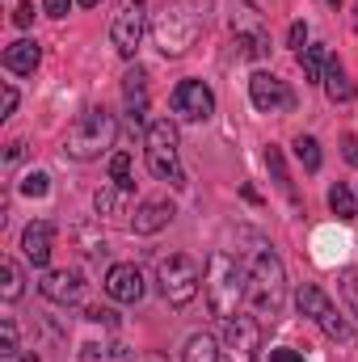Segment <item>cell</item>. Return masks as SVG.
<instances>
[{"label":"cell","instance_id":"6da1fadb","mask_svg":"<svg viewBox=\"0 0 358 362\" xmlns=\"http://www.w3.org/2000/svg\"><path fill=\"white\" fill-rule=\"evenodd\" d=\"M207 25V0H165L152 17V42L165 59L185 55Z\"/></svg>","mask_w":358,"mask_h":362},{"label":"cell","instance_id":"7a4b0ae2","mask_svg":"<svg viewBox=\"0 0 358 362\" xmlns=\"http://www.w3.org/2000/svg\"><path fill=\"white\" fill-rule=\"evenodd\" d=\"M245 303L249 312L262 320V325H274L282 316V303H287V266L270 253V249H258L249 257V291H245Z\"/></svg>","mask_w":358,"mask_h":362},{"label":"cell","instance_id":"3957f363","mask_svg":"<svg viewBox=\"0 0 358 362\" xmlns=\"http://www.w3.org/2000/svg\"><path fill=\"white\" fill-rule=\"evenodd\" d=\"M207 303H211V312L219 316V320H232L236 312H241V303H245V291H249V270L232 257V253H224V249H215L211 257H207Z\"/></svg>","mask_w":358,"mask_h":362},{"label":"cell","instance_id":"277c9868","mask_svg":"<svg viewBox=\"0 0 358 362\" xmlns=\"http://www.w3.org/2000/svg\"><path fill=\"white\" fill-rule=\"evenodd\" d=\"M114 139H118V118L105 110V105H89L72 127H68V139H64V156H72V160H97V156H105L110 148H114Z\"/></svg>","mask_w":358,"mask_h":362},{"label":"cell","instance_id":"5b68a950","mask_svg":"<svg viewBox=\"0 0 358 362\" xmlns=\"http://www.w3.org/2000/svg\"><path fill=\"white\" fill-rule=\"evenodd\" d=\"M144 156H148V169H152L156 181L185 185L181 160H178V122H169V118L148 122V131H144Z\"/></svg>","mask_w":358,"mask_h":362},{"label":"cell","instance_id":"8992f818","mask_svg":"<svg viewBox=\"0 0 358 362\" xmlns=\"http://www.w3.org/2000/svg\"><path fill=\"white\" fill-rule=\"evenodd\" d=\"M156 282H161V291H165V299H169L173 308H185V303L198 295V286H202V270H198L194 257L169 253V257H161V266H156Z\"/></svg>","mask_w":358,"mask_h":362},{"label":"cell","instance_id":"52a82bcc","mask_svg":"<svg viewBox=\"0 0 358 362\" xmlns=\"http://www.w3.org/2000/svg\"><path fill=\"white\" fill-rule=\"evenodd\" d=\"M144 8H148V0H122L118 13H114V21H110V42H114L118 55H127V59L144 47V34L152 30Z\"/></svg>","mask_w":358,"mask_h":362},{"label":"cell","instance_id":"ba28073f","mask_svg":"<svg viewBox=\"0 0 358 362\" xmlns=\"http://www.w3.org/2000/svg\"><path fill=\"white\" fill-rule=\"evenodd\" d=\"M232 30H236L241 55H249V59H270V51H274V47H270V30H266L262 13H258L253 4H241V8H236Z\"/></svg>","mask_w":358,"mask_h":362},{"label":"cell","instance_id":"9c48e42d","mask_svg":"<svg viewBox=\"0 0 358 362\" xmlns=\"http://www.w3.org/2000/svg\"><path fill=\"white\" fill-rule=\"evenodd\" d=\"M169 105H173V114L181 122H207L215 114V93L202 81H181L173 89V97H169Z\"/></svg>","mask_w":358,"mask_h":362},{"label":"cell","instance_id":"30bf717a","mask_svg":"<svg viewBox=\"0 0 358 362\" xmlns=\"http://www.w3.org/2000/svg\"><path fill=\"white\" fill-rule=\"evenodd\" d=\"M224 346L236 354L241 362H249V358H258L262 354V320L249 312V316H232V320H224Z\"/></svg>","mask_w":358,"mask_h":362},{"label":"cell","instance_id":"8fae6325","mask_svg":"<svg viewBox=\"0 0 358 362\" xmlns=\"http://www.w3.org/2000/svg\"><path fill=\"white\" fill-rule=\"evenodd\" d=\"M249 101H253L262 114L295 110V93L287 89V81H278L274 72H253V76H249Z\"/></svg>","mask_w":358,"mask_h":362},{"label":"cell","instance_id":"7c38bea8","mask_svg":"<svg viewBox=\"0 0 358 362\" xmlns=\"http://www.w3.org/2000/svg\"><path fill=\"white\" fill-rule=\"evenodd\" d=\"M38 291H42V299H51V303H59V308H68V303H81V295H85V278L81 270H47L38 278Z\"/></svg>","mask_w":358,"mask_h":362},{"label":"cell","instance_id":"4fadbf2b","mask_svg":"<svg viewBox=\"0 0 358 362\" xmlns=\"http://www.w3.org/2000/svg\"><path fill=\"white\" fill-rule=\"evenodd\" d=\"M173 202L169 198H144L139 206H135V215H131V232L135 236H156L161 228H169L173 223Z\"/></svg>","mask_w":358,"mask_h":362},{"label":"cell","instance_id":"5bb4252c","mask_svg":"<svg viewBox=\"0 0 358 362\" xmlns=\"http://www.w3.org/2000/svg\"><path fill=\"white\" fill-rule=\"evenodd\" d=\"M105 295L118 299V303H139L144 299V274H139V266H127V262L110 266V274H105Z\"/></svg>","mask_w":358,"mask_h":362},{"label":"cell","instance_id":"9a60e30c","mask_svg":"<svg viewBox=\"0 0 358 362\" xmlns=\"http://www.w3.org/2000/svg\"><path fill=\"white\" fill-rule=\"evenodd\" d=\"M51 245H55V223H47V219L30 223V228L21 232V253H25V262L38 266V270L51 262Z\"/></svg>","mask_w":358,"mask_h":362},{"label":"cell","instance_id":"2e32d148","mask_svg":"<svg viewBox=\"0 0 358 362\" xmlns=\"http://www.w3.org/2000/svg\"><path fill=\"white\" fill-rule=\"evenodd\" d=\"M122 101H127L131 127H144L148 122V72L144 68H131L122 76Z\"/></svg>","mask_w":358,"mask_h":362},{"label":"cell","instance_id":"e0dca14e","mask_svg":"<svg viewBox=\"0 0 358 362\" xmlns=\"http://www.w3.org/2000/svg\"><path fill=\"white\" fill-rule=\"evenodd\" d=\"M4 72H13V76H34V68L42 64V51H38V42H30V38H17V42H8L4 47Z\"/></svg>","mask_w":358,"mask_h":362},{"label":"cell","instance_id":"ac0fdd59","mask_svg":"<svg viewBox=\"0 0 358 362\" xmlns=\"http://www.w3.org/2000/svg\"><path fill=\"white\" fill-rule=\"evenodd\" d=\"M316 325H321V333L329 337V341H337V346H354L358 341V333H354V325H350V316H342V308L329 299L321 312H316Z\"/></svg>","mask_w":358,"mask_h":362},{"label":"cell","instance_id":"d6986e66","mask_svg":"<svg viewBox=\"0 0 358 362\" xmlns=\"http://www.w3.org/2000/svg\"><path fill=\"white\" fill-rule=\"evenodd\" d=\"M325 93H329V101H337V105H346V101H354L358 89H354V81L346 76V68H342V59L333 55L329 59V68H325Z\"/></svg>","mask_w":358,"mask_h":362},{"label":"cell","instance_id":"ffe728a7","mask_svg":"<svg viewBox=\"0 0 358 362\" xmlns=\"http://www.w3.org/2000/svg\"><path fill=\"white\" fill-rule=\"evenodd\" d=\"M329 51L321 47V42H312V47H304L299 51V68H304V81H312V85H325V68H329Z\"/></svg>","mask_w":358,"mask_h":362},{"label":"cell","instance_id":"44dd1931","mask_svg":"<svg viewBox=\"0 0 358 362\" xmlns=\"http://www.w3.org/2000/svg\"><path fill=\"white\" fill-rule=\"evenodd\" d=\"M21 295H25V274H21V266L13 257H4L0 262V299L4 303H17Z\"/></svg>","mask_w":358,"mask_h":362},{"label":"cell","instance_id":"7402d4cb","mask_svg":"<svg viewBox=\"0 0 358 362\" xmlns=\"http://www.w3.org/2000/svg\"><path fill=\"white\" fill-rule=\"evenodd\" d=\"M329 211L342 219V223H350L358 219V194L346 185V181H337V185H329Z\"/></svg>","mask_w":358,"mask_h":362},{"label":"cell","instance_id":"603a6c76","mask_svg":"<svg viewBox=\"0 0 358 362\" xmlns=\"http://www.w3.org/2000/svg\"><path fill=\"white\" fill-rule=\"evenodd\" d=\"M181 362H219V341L211 333H194L181 350Z\"/></svg>","mask_w":358,"mask_h":362},{"label":"cell","instance_id":"cb8c5ba5","mask_svg":"<svg viewBox=\"0 0 358 362\" xmlns=\"http://www.w3.org/2000/svg\"><path fill=\"white\" fill-rule=\"evenodd\" d=\"M122 198H127V194L110 181V185H101V189L93 194V206H97L101 219H118V215H127V211H122Z\"/></svg>","mask_w":358,"mask_h":362},{"label":"cell","instance_id":"d4e9b609","mask_svg":"<svg viewBox=\"0 0 358 362\" xmlns=\"http://www.w3.org/2000/svg\"><path fill=\"white\" fill-rule=\"evenodd\" d=\"M329 303V295L316 286V282H299V291H295V308H299V316H308V320H316V312Z\"/></svg>","mask_w":358,"mask_h":362},{"label":"cell","instance_id":"484cf974","mask_svg":"<svg viewBox=\"0 0 358 362\" xmlns=\"http://www.w3.org/2000/svg\"><path fill=\"white\" fill-rule=\"evenodd\" d=\"M295 160L304 165V173H321V165H325L321 139H316V135H299V139H295Z\"/></svg>","mask_w":358,"mask_h":362},{"label":"cell","instance_id":"4316f807","mask_svg":"<svg viewBox=\"0 0 358 362\" xmlns=\"http://www.w3.org/2000/svg\"><path fill=\"white\" fill-rule=\"evenodd\" d=\"M266 169H270V177H274V185H278V189H282L287 198H295V181H291V173H287L282 148H274V144L266 148Z\"/></svg>","mask_w":358,"mask_h":362},{"label":"cell","instance_id":"83f0119b","mask_svg":"<svg viewBox=\"0 0 358 362\" xmlns=\"http://www.w3.org/2000/svg\"><path fill=\"white\" fill-rule=\"evenodd\" d=\"M110 181H114L122 194H131V189H135V177H131V156H127V152H114V156H110Z\"/></svg>","mask_w":358,"mask_h":362},{"label":"cell","instance_id":"f1b7e54d","mask_svg":"<svg viewBox=\"0 0 358 362\" xmlns=\"http://www.w3.org/2000/svg\"><path fill=\"white\" fill-rule=\"evenodd\" d=\"M47 189H51V177L47 173H25L21 177V194L25 198H47Z\"/></svg>","mask_w":358,"mask_h":362},{"label":"cell","instance_id":"f546056e","mask_svg":"<svg viewBox=\"0 0 358 362\" xmlns=\"http://www.w3.org/2000/svg\"><path fill=\"white\" fill-rule=\"evenodd\" d=\"M0 341H4V346H0V354H17V325H13L8 316L0 320Z\"/></svg>","mask_w":358,"mask_h":362},{"label":"cell","instance_id":"4dcf8cb0","mask_svg":"<svg viewBox=\"0 0 358 362\" xmlns=\"http://www.w3.org/2000/svg\"><path fill=\"white\" fill-rule=\"evenodd\" d=\"M85 320H93V325H105V329H114V325H118V312H114V308H101V303H97V308H89V312H85Z\"/></svg>","mask_w":358,"mask_h":362},{"label":"cell","instance_id":"1f68e13d","mask_svg":"<svg viewBox=\"0 0 358 362\" xmlns=\"http://www.w3.org/2000/svg\"><path fill=\"white\" fill-rule=\"evenodd\" d=\"M13 25H17V30H30V25H34V0H21V4L13 8Z\"/></svg>","mask_w":358,"mask_h":362},{"label":"cell","instance_id":"d6a6232c","mask_svg":"<svg viewBox=\"0 0 358 362\" xmlns=\"http://www.w3.org/2000/svg\"><path fill=\"white\" fill-rule=\"evenodd\" d=\"M287 47H291V51H304V47H308V21H295V25L287 30Z\"/></svg>","mask_w":358,"mask_h":362},{"label":"cell","instance_id":"836d02e7","mask_svg":"<svg viewBox=\"0 0 358 362\" xmlns=\"http://www.w3.org/2000/svg\"><path fill=\"white\" fill-rule=\"evenodd\" d=\"M342 295L350 299V308H354V316H358V270L342 274Z\"/></svg>","mask_w":358,"mask_h":362},{"label":"cell","instance_id":"e575fe53","mask_svg":"<svg viewBox=\"0 0 358 362\" xmlns=\"http://www.w3.org/2000/svg\"><path fill=\"white\" fill-rule=\"evenodd\" d=\"M105 362H135V350L122 346V341H114V346L105 350Z\"/></svg>","mask_w":358,"mask_h":362},{"label":"cell","instance_id":"d590c367","mask_svg":"<svg viewBox=\"0 0 358 362\" xmlns=\"http://www.w3.org/2000/svg\"><path fill=\"white\" fill-rule=\"evenodd\" d=\"M72 4H76V0H42V13H47V17H68Z\"/></svg>","mask_w":358,"mask_h":362},{"label":"cell","instance_id":"8d00e7d4","mask_svg":"<svg viewBox=\"0 0 358 362\" xmlns=\"http://www.w3.org/2000/svg\"><path fill=\"white\" fill-rule=\"evenodd\" d=\"M342 156H346V165L358 169V135H342Z\"/></svg>","mask_w":358,"mask_h":362},{"label":"cell","instance_id":"74e56055","mask_svg":"<svg viewBox=\"0 0 358 362\" xmlns=\"http://www.w3.org/2000/svg\"><path fill=\"white\" fill-rule=\"evenodd\" d=\"M270 362H304V354H295L291 346H274L270 350Z\"/></svg>","mask_w":358,"mask_h":362},{"label":"cell","instance_id":"f35d334b","mask_svg":"<svg viewBox=\"0 0 358 362\" xmlns=\"http://www.w3.org/2000/svg\"><path fill=\"white\" fill-rule=\"evenodd\" d=\"M13 110H17V85H4V110H0V118H13Z\"/></svg>","mask_w":358,"mask_h":362},{"label":"cell","instance_id":"ab89813d","mask_svg":"<svg viewBox=\"0 0 358 362\" xmlns=\"http://www.w3.org/2000/svg\"><path fill=\"white\" fill-rule=\"evenodd\" d=\"M21 148H25V144H21V139H13V144H8V152H4V160H8V165H17V160H21Z\"/></svg>","mask_w":358,"mask_h":362},{"label":"cell","instance_id":"60d3db41","mask_svg":"<svg viewBox=\"0 0 358 362\" xmlns=\"http://www.w3.org/2000/svg\"><path fill=\"white\" fill-rule=\"evenodd\" d=\"M0 362H21V350L17 354H0Z\"/></svg>","mask_w":358,"mask_h":362},{"label":"cell","instance_id":"b9f144b4","mask_svg":"<svg viewBox=\"0 0 358 362\" xmlns=\"http://www.w3.org/2000/svg\"><path fill=\"white\" fill-rule=\"evenodd\" d=\"M76 4H85V8H97V4H101V0H76Z\"/></svg>","mask_w":358,"mask_h":362},{"label":"cell","instance_id":"7bdbcfd3","mask_svg":"<svg viewBox=\"0 0 358 362\" xmlns=\"http://www.w3.org/2000/svg\"><path fill=\"white\" fill-rule=\"evenodd\" d=\"M21 362H38V354H21Z\"/></svg>","mask_w":358,"mask_h":362},{"label":"cell","instance_id":"ee69618b","mask_svg":"<svg viewBox=\"0 0 358 362\" xmlns=\"http://www.w3.org/2000/svg\"><path fill=\"white\" fill-rule=\"evenodd\" d=\"M354 30H358V8H354Z\"/></svg>","mask_w":358,"mask_h":362},{"label":"cell","instance_id":"f6af8a7d","mask_svg":"<svg viewBox=\"0 0 358 362\" xmlns=\"http://www.w3.org/2000/svg\"><path fill=\"white\" fill-rule=\"evenodd\" d=\"M329 4H333V8H337V4H342V0H329Z\"/></svg>","mask_w":358,"mask_h":362},{"label":"cell","instance_id":"bcb514c9","mask_svg":"<svg viewBox=\"0 0 358 362\" xmlns=\"http://www.w3.org/2000/svg\"><path fill=\"white\" fill-rule=\"evenodd\" d=\"M249 362H253V358H249Z\"/></svg>","mask_w":358,"mask_h":362}]
</instances>
